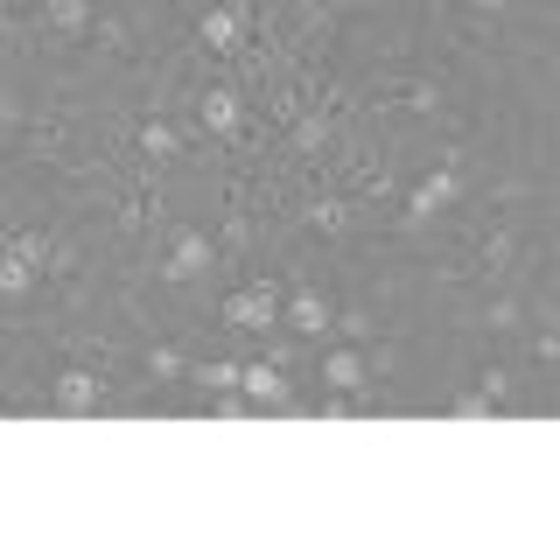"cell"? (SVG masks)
<instances>
[{"label": "cell", "mask_w": 560, "mask_h": 560, "mask_svg": "<svg viewBox=\"0 0 560 560\" xmlns=\"http://www.w3.org/2000/svg\"><path fill=\"white\" fill-rule=\"evenodd\" d=\"M280 294H288V280H280L273 267H253L218 302V323L232 329V337H280Z\"/></svg>", "instance_id": "cell-1"}, {"label": "cell", "mask_w": 560, "mask_h": 560, "mask_svg": "<svg viewBox=\"0 0 560 560\" xmlns=\"http://www.w3.org/2000/svg\"><path fill=\"white\" fill-rule=\"evenodd\" d=\"M43 407H57V413H98V407H113V372H98V364H84V358H57Z\"/></svg>", "instance_id": "cell-2"}, {"label": "cell", "mask_w": 560, "mask_h": 560, "mask_svg": "<svg viewBox=\"0 0 560 560\" xmlns=\"http://www.w3.org/2000/svg\"><path fill=\"white\" fill-rule=\"evenodd\" d=\"M329 323H337V302L323 294V280H294V288L280 294V337L329 343Z\"/></svg>", "instance_id": "cell-3"}, {"label": "cell", "mask_w": 560, "mask_h": 560, "mask_svg": "<svg viewBox=\"0 0 560 560\" xmlns=\"http://www.w3.org/2000/svg\"><path fill=\"white\" fill-rule=\"evenodd\" d=\"M189 133L183 119H168V113H140L133 119V154H148V162H162V168H189Z\"/></svg>", "instance_id": "cell-4"}, {"label": "cell", "mask_w": 560, "mask_h": 560, "mask_svg": "<svg viewBox=\"0 0 560 560\" xmlns=\"http://www.w3.org/2000/svg\"><path fill=\"white\" fill-rule=\"evenodd\" d=\"M238 393H245V407L253 413H294L302 399H294V378H288V364H273V358H253L238 372Z\"/></svg>", "instance_id": "cell-5"}, {"label": "cell", "mask_w": 560, "mask_h": 560, "mask_svg": "<svg viewBox=\"0 0 560 560\" xmlns=\"http://www.w3.org/2000/svg\"><path fill=\"white\" fill-rule=\"evenodd\" d=\"M315 372H323V385H329V393H358V385L372 378V364H364V350H358V343H329Z\"/></svg>", "instance_id": "cell-6"}, {"label": "cell", "mask_w": 560, "mask_h": 560, "mask_svg": "<svg viewBox=\"0 0 560 560\" xmlns=\"http://www.w3.org/2000/svg\"><path fill=\"white\" fill-rule=\"evenodd\" d=\"M477 393L490 399V413H525V407H533V399H525V378L512 372V364H483Z\"/></svg>", "instance_id": "cell-7"}, {"label": "cell", "mask_w": 560, "mask_h": 560, "mask_svg": "<svg viewBox=\"0 0 560 560\" xmlns=\"http://www.w3.org/2000/svg\"><path fill=\"white\" fill-rule=\"evenodd\" d=\"M245 364L238 358H189V385H203V393H232Z\"/></svg>", "instance_id": "cell-8"}, {"label": "cell", "mask_w": 560, "mask_h": 560, "mask_svg": "<svg viewBox=\"0 0 560 560\" xmlns=\"http://www.w3.org/2000/svg\"><path fill=\"white\" fill-rule=\"evenodd\" d=\"M448 413H455V420H483V413H490V399H483V393H455V407H448Z\"/></svg>", "instance_id": "cell-9"}, {"label": "cell", "mask_w": 560, "mask_h": 560, "mask_svg": "<svg viewBox=\"0 0 560 560\" xmlns=\"http://www.w3.org/2000/svg\"><path fill=\"white\" fill-rule=\"evenodd\" d=\"M0 218H8V183H0Z\"/></svg>", "instance_id": "cell-10"}]
</instances>
